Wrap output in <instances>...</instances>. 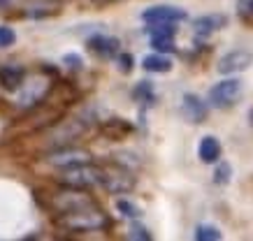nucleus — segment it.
<instances>
[{"label": "nucleus", "instance_id": "obj_1", "mask_svg": "<svg viewBox=\"0 0 253 241\" xmlns=\"http://www.w3.org/2000/svg\"><path fill=\"white\" fill-rule=\"evenodd\" d=\"M56 225L68 230V232H98V230H107L112 225V220L105 213V209H100L98 202L93 200L88 204L56 213Z\"/></svg>", "mask_w": 253, "mask_h": 241}, {"label": "nucleus", "instance_id": "obj_2", "mask_svg": "<svg viewBox=\"0 0 253 241\" xmlns=\"http://www.w3.org/2000/svg\"><path fill=\"white\" fill-rule=\"evenodd\" d=\"M91 121L86 116H72V118H56V123L44 130V144L46 148H61V146H70L75 139H79L82 135L88 130Z\"/></svg>", "mask_w": 253, "mask_h": 241}, {"label": "nucleus", "instance_id": "obj_3", "mask_svg": "<svg viewBox=\"0 0 253 241\" xmlns=\"http://www.w3.org/2000/svg\"><path fill=\"white\" fill-rule=\"evenodd\" d=\"M58 181H61L63 186L82 188V190L100 186V181H102V165H93L88 160V163H77V165H70V167H61Z\"/></svg>", "mask_w": 253, "mask_h": 241}, {"label": "nucleus", "instance_id": "obj_4", "mask_svg": "<svg viewBox=\"0 0 253 241\" xmlns=\"http://www.w3.org/2000/svg\"><path fill=\"white\" fill-rule=\"evenodd\" d=\"M100 186L112 195L130 193L132 188H135V176L123 165H116V163L102 165V181H100Z\"/></svg>", "mask_w": 253, "mask_h": 241}, {"label": "nucleus", "instance_id": "obj_5", "mask_svg": "<svg viewBox=\"0 0 253 241\" xmlns=\"http://www.w3.org/2000/svg\"><path fill=\"white\" fill-rule=\"evenodd\" d=\"M19 107L21 109H33L42 104L46 95H49V79H44L42 74H35V77L23 79V84L19 86Z\"/></svg>", "mask_w": 253, "mask_h": 241}, {"label": "nucleus", "instance_id": "obj_6", "mask_svg": "<svg viewBox=\"0 0 253 241\" xmlns=\"http://www.w3.org/2000/svg\"><path fill=\"white\" fill-rule=\"evenodd\" d=\"M242 88H244V86H242V81H239V79H235L230 74V79H223V81H218V84L209 91V102H211L216 109H228V107H232V104L239 100Z\"/></svg>", "mask_w": 253, "mask_h": 241}, {"label": "nucleus", "instance_id": "obj_7", "mask_svg": "<svg viewBox=\"0 0 253 241\" xmlns=\"http://www.w3.org/2000/svg\"><path fill=\"white\" fill-rule=\"evenodd\" d=\"M44 160L61 170V167H70V165H77V163H88V160H91V153L84 151V148L61 146V148H51L44 156Z\"/></svg>", "mask_w": 253, "mask_h": 241}, {"label": "nucleus", "instance_id": "obj_8", "mask_svg": "<svg viewBox=\"0 0 253 241\" xmlns=\"http://www.w3.org/2000/svg\"><path fill=\"white\" fill-rule=\"evenodd\" d=\"M251 63H253L251 51H246V49H235V51H228V54L218 61L216 70L221 72V74H225V77H230V74H239V72H244Z\"/></svg>", "mask_w": 253, "mask_h": 241}, {"label": "nucleus", "instance_id": "obj_9", "mask_svg": "<svg viewBox=\"0 0 253 241\" xmlns=\"http://www.w3.org/2000/svg\"><path fill=\"white\" fill-rule=\"evenodd\" d=\"M142 19L146 24H161V21H168V24H179L186 19V12L179 7H172V5H156V7H149L142 12Z\"/></svg>", "mask_w": 253, "mask_h": 241}, {"label": "nucleus", "instance_id": "obj_10", "mask_svg": "<svg viewBox=\"0 0 253 241\" xmlns=\"http://www.w3.org/2000/svg\"><path fill=\"white\" fill-rule=\"evenodd\" d=\"M225 24H228V16L225 14H205V16H200V19H195L193 28H195V35L207 37L211 33L225 28Z\"/></svg>", "mask_w": 253, "mask_h": 241}, {"label": "nucleus", "instance_id": "obj_11", "mask_svg": "<svg viewBox=\"0 0 253 241\" xmlns=\"http://www.w3.org/2000/svg\"><path fill=\"white\" fill-rule=\"evenodd\" d=\"M88 49L93 54L102 56V58H112V56L119 54V39L116 37H109V35H93L88 39Z\"/></svg>", "mask_w": 253, "mask_h": 241}, {"label": "nucleus", "instance_id": "obj_12", "mask_svg": "<svg viewBox=\"0 0 253 241\" xmlns=\"http://www.w3.org/2000/svg\"><path fill=\"white\" fill-rule=\"evenodd\" d=\"M181 111H184V116L191 121V123H202L205 118H207V107H205V102L195 98L193 93H186L184 95V104H181Z\"/></svg>", "mask_w": 253, "mask_h": 241}, {"label": "nucleus", "instance_id": "obj_13", "mask_svg": "<svg viewBox=\"0 0 253 241\" xmlns=\"http://www.w3.org/2000/svg\"><path fill=\"white\" fill-rule=\"evenodd\" d=\"M23 79H26V70L19 65H2L0 68V86L5 91H19Z\"/></svg>", "mask_w": 253, "mask_h": 241}, {"label": "nucleus", "instance_id": "obj_14", "mask_svg": "<svg viewBox=\"0 0 253 241\" xmlns=\"http://www.w3.org/2000/svg\"><path fill=\"white\" fill-rule=\"evenodd\" d=\"M200 160L207 165H214L221 160V141L216 139V137H211V135H207V137H202V141H200Z\"/></svg>", "mask_w": 253, "mask_h": 241}, {"label": "nucleus", "instance_id": "obj_15", "mask_svg": "<svg viewBox=\"0 0 253 241\" xmlns=\"http://www.w3.org/2000/svg\"><path fill=\"white\" fill-rule=\"evenodd\" d=\"M142 68H144L146 72H169L172 70V61H169L165 54H151L146 56L144 61H142Z\"/></svg>", "mask_w": 253, "mask_h": 241}, {"label": "nucleus", "instance_id": "obj_16", "mask_svg": "<svg viewBox=\"0 0 253 241\" xmlns=\"http://www.w3.org/2000/svg\"><path fill=\"white\" fill-rule=\"evenodd\" d=\"M130 130L132 128L126 123V121H121V118H112V121H107V123L102 125V135H107L109 139H121V137H126Z\"/></svg>", "mask_w": 253, "mask_h": 241}, {"label": "nucleus", "instance_id": "obj_17", "mask_svg": "<svg viewBox=\"0 0 253 241\" xmlns=\"http://www.w3.org/2000/svg\"><path fill=\"white\" fill-rule=\"evenodd\" d=\"M146 33H149V37H174L176 35V24H168V21L149 24Z\"/></svg>", "mask_w": 253, "mask_h": 241}, {"label": "nucleus", "instance_id": "obj_18", "mask_svg": "<svg viewBox=\"0 0 253 241\" xmlns=\"http://www.w3.org/2000/svg\"><path fill=\"white\" fill-rule=\"evenodd\" d=\"M223 234L218 232V227L214 225H200L198 230H195V239L198 241H218Z\"/></svg>", "mask_w": 253, "mask_h": 241}, {"label": "nucleus", "instance_id": "obj_19", "mask_svg": "<svg viewBox=\"0 0 253 241\" xmlns=\"http://www.w3.org/2000/svg\"><path fill=\"white\" fill-rule=\"evenodd\" d=\"M232 176V167L228 163H218V167H216L214 172V183H218V186H225L228 181H230Z\"/></svg>", "mask_w": 253, "mask_h": 241}, {"label": "nucleus", "instance_id": "obj_20", "mask_svg": "<svg viewBox=\"0 0 253 241\" xmlns=\"http://www.w3.org/2000/svg\"><path fill=\"white\" fill-rule=\"evenodd\" d=\"M151 47L158 54H169L174 51V37H151Z\"/></svg>", "mask_w": 253, "mask_h": 241}, {"label": "nucleus", "instance_id": "obj_21", "mask_svg": "<svg viewBox=\"0 0 253 241\" xmlns=\"http://www.w3.org/2000/svg\"><path fill=\"white\" fill-rule=\"evenodd\" d=\"M237 14L242 21L253 24V0H239L237 2Z\"/></svg>", "mask_w": 253, "mask_h": 241}, {"label": "nucleus", "instance_id": "obj_22", "mask_svg": "<svg viewBox=\"0 0 253 241\" xmlns=\"http://www.w3.org/2000/svg\"><path fill=\"white\" fill-rule=\"evenodd\" d=\"M14 42H16V33L9 26H0V49L12 47Z\"/></svg>", "mask_w": 253, "mask_h": 241}, {"label": "nucleus", "instance_id": "obj_23", "mask_svg": "<svg viewBox=\"0 0 253 241\" xmlns=\"http://www.w3.org/2000/svg\"><path fill=\"white\" fill-rule=\"evenodd\" d=\"M116 209L121 211L126 218H137L139 216V209L132 202H128V200H119V202H116Z\"/></svg>", "mask_w": 253, "mask_h": 241}, {"label": "nucleus", "instance_id": "obj_24", "mask_svg": "<svg viewBox=\"0 0 253 241\" xmlns=\"http://www.w3.org/2000/svg\"><path fill=\"white\" fill-rule=\"evenodd\" d=\"M128 237H130V239L151 241V232H149L144 225H139V223H132V225H130V234H128Z\"/></svg>", "mask_w": 253, "mask_h": 241}, {"label": "nucleus", "instance_id": "obj_25", "mask_svg": "<svg viewBox=\"0 0 253 241\" xmlns=\"http://www.w3.org/2000/svg\"><path fill=\"white\" fill-rule=\"evenodd\" d=\"M135 95H137V98H144V100H149V102H154V91H151V84H149V81H142V84L135 88Z\"/></svg>", "mask_w": 253, "mask_h": 241}, {"label": "nucleus", "instance_id": "obj_26", "mask_svg": "<svg viewBox=\"0 0 253 241\" xmlns=\"http://www.w3.org/2000/svg\"><path fill=\"white\" fill-rule=\"evenodd\" d=\"M119 63H121V70H123V72H130V68H132V56H128V54H121V58H119Z\"/></svg>", "mask_w": 253, "mask_h": 241}, {"label": "nucleus", "instance_id": "obj_27", "mask_svg": "<svg viewBox=\"0 0 253 241\" xmlns=\"http://www.w3.org/2000/svg\"><path fill=\"white\" fill-rule=\"evenodd\" d=\"M63 61H65V63H72L70 68H82V58H79V56H75V54H68L65 58H63Z\"/></svg>", "mask_w": 253, "mask_h": 241}, {"label": "nucleus", "instance_id": "obj_28", "mask_svg": "<svg viewBox=\"0 0 253 241\" xmlns=\"http://www.w3.org/2000/svg\"><path fill=\"white\" fill-rule=\"evenodd\" d=\"M249 123L253 125V109H251V111H249Z\"/></svg>", "mask_w": 253, "mask_h": 241}, {"label": "nucleus", "instance_id": "obj_29", "mask_svg": "<svg viewBox=\"0 0 253 241\" xmlns=\"http://www.w3.org/2000/svg\"><path fill=\"white\" fill-rule=\"evenodd\" d=\"M28 2H49V0H28Z\"/></svg>", "mask_w": 253, "mask_h": 241}, {"label": "nucleus", "instance_id": "obj_30", "mask_svg": "<svg viewBox=\"0 0 253 241\" xmlns=\"http://www.w3.org/2000/svg\"><path fill=\"white\" fill-rule=\"evenodd\" d=\"M98 2H116V0H98Z\"/></svg>", "mask_w": 253, "mask_h": 241}, {"label": "nucleus", "instance_id": "obj_31", "mask_svg": "<svg viewBox=\"0 0 253 241\" xmlns=\"http://www.w3.org/2000/svg\"><path fill=\"white\" fill-rule=\"evenodd\" d=\"M5 2H7V0H0V5H5Z\"/></svg>", "mask_w": 253, "mask_h": 241}, {"label": "nucleus", "instance_id": "obj_32", "mask_svg": "<svg viewBox=\"0 0 253 241\" xmlns=\"http://www.w3.org/2000/svg\"><path fill=\"white\" fill-rule=\"evenodd\" d=\"M61 2H63V0H61Z\"/></svg>", "mask_w": 253, "mask_h": 241}]
</instances>
